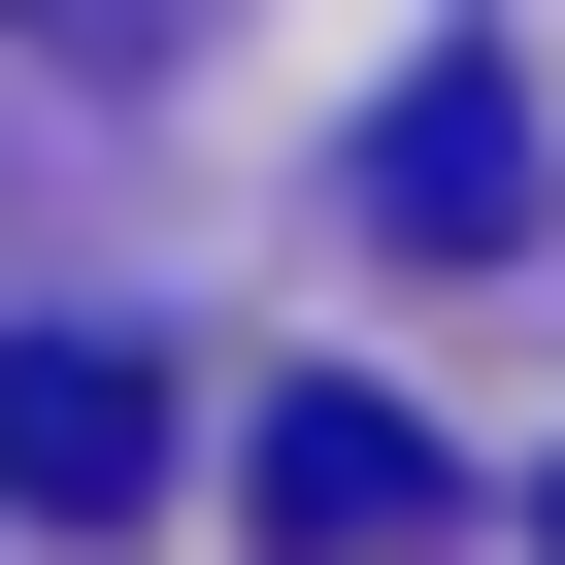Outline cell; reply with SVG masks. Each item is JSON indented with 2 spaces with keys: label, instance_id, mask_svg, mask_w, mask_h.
Wrapping results in <instances>:
<instances>
[{
  "label": "cell",
  "instance_id": "cell-1",
  "mask_svg": "<svg viewBox=\"0 0 565 565\" xmlns=\"http://www.w3.org/2000/svg\"><path fill=\"white\" fill-rule=\"evenodd\" d=\"M233 466H266V532H300V565H433V532H466V499H433V433H399V399H333V366L266 399Z\"/></svg>",
  "mask_w": 565,
  "mask_h": 565
},
{
  "label": "cell",
  "instance_id": "cell-2",
  "mask_svg": "<svg viewBox=\"0 0 565 565\" xmlns=\"http://www.w3.org/2000/svg\"><path fill=\"white\" fill-rule=\"evenodd\" d=\"M167 466V366H100V333H34V366H0V499H34V532H100Z\"/></svg>",
  "mask_w": 565,
  "mask_h": 565
},
{
  "label": "cell",
  "instance_id": "cell-3",
  "mask_svg": "<svg viewBox=\"0 0 565 565\" xmlns=\"http://www.w3.org/2000/svg\"><path fill=\"white\" fill-rule=\"evenodd\" d=\"M366 233H433V266H499V233H532V100H499V67H433V100L366 134Z\"/></svg>",
  "mask_w": 565,
  "mask_h": 565
},
{
  "label": "cell",
  "instance_id": "cell-4",
  "mask_svg": "<svg viewBox=\"0 0 565 565\" xmlns=\"http://www.w3.org/2000/svg\"><path fill=\"white\" fill-rule=\"evenodd\" d=\"M34 34H67V67H134V34H167V0H34Z\"/></svg>",
  "mask_w": 565,
  "mask_h": 565
},
{
  "label": "cell",
  "instance_id": "cell-5",
  "mask_svg": "<svg viewBox=\"0 0 565 565\" xmlns=\"http://www.w3.org/2000/svg\"><path fill=\"white\" fill-rule=\"evenodd\" d=\"M532 532H565V499H532Z\"/></svg>",
  "mask_w": 565,
  "mask_h": 565
}]
</instances>
